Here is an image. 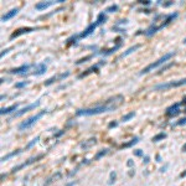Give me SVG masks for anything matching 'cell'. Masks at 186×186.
Wrapping results in <instances>:
<instances>
[{
	"label": "cell",
	"mask_w": 186,
	"mask_h": 186,
	"mask_svg": "<svg viewBox=\"0 0 186 186\" xmlns=\"http://www.w3.org/2000/svg\"><path fill=\"white\" fill-rule=\"evenodd\" d=\"M171 66H174V62H170V63H169V65H166V66H164V67L161 68V70H160V73H161V72H164V71H166V70H168V68H170Z\"/></svg>",
	"instance_id": "33"
},
{
	"label": "cell",
	"mask_w": 186,
	"mask_h": 186,
	"mask_svg": "<svg viewBox=\"0 0 186 186\" xmlns=\"http://www.w3.org/2000/svg\"><path fill=\"white\" fill-rule=\"evenodd\" d=\"M122 46V42H118L114 47H112V49H109V50H106V51H101V52H98V53H101V55H104V56H108V55H112L113 52H115L117 50L119 49V47Z\"/></svg>",
	"instance_id": "19"
},
{
	"label": "cell",
	"mask_w": 186,
	"mask_h": 186,
	"mask_svg": "<svg viewBox=\"0 0 186 186\" xmlns=\"http://www.w3.org/2000/svg\"><path fill=\"white\" fill-rule=\"evenodd\" d=\"M175 55V51H173V52H168V53H165L163 57H160L159 60H156L155 62H153V63H150L149 66H147L145 68H143V70L140 71V74H145V73H149L150 71H153L154 68H156V67H159L160 65H163V63H165L168 60H170L171 57H173Z\"/></svg>",
	"instance_id": "3"
},
{
	"label": "cell",
	"mask_w": 186,
	"mask_h": 186,
	"mask_svg": "<svg viewBox=\"0 0 186 186\" xmlns=\"http://www.w3.org/2000/svg\"><path fill=\"white\" fill-rule=\"evenodd\" d=\"M107 153H108V149H103L102 151H99V153H98L97 155H96V158H94V159L97 160V159H99L101 156H103V155H104V154H107Z\"/></svg>",
	"instance_id": "31"
},
{
	"label": "cell",
	"mask_w": 186,
	"mask_h": 186,
	"mask_svg": "<svg viewBox=\"0 0 186 186\" xmlns=\"http://www.w3.org/2000/svg\"><path fill=\"white\" fill-rule=\"evenodd\" d=\"M104 63H106V62H104V61H102V62H99V63H97V65H93L92 67L87 68V70H86L85 72H82L81 74H78V78L81 80V78H83V77H87L88 74H91V73H93V72H98L99 66H101V65H104Z\"/></svg>",
	"instance_id": "7"
},
{
	"label": "cell",
	"mask_w": 186,
	"mask_h": 186,
	"mask_svg": "<svg viewBox=\"0 0 186 186\" xmlns=\"http://www.w3.org/2000/svg\"><path fill=\"white\" fill-rule=\"evenodd\" d=\"M37 106H40V101H37V102H35V103H31V104H29V106H26V107L21 108L20 111H18V112L14 113V115H12V117H14V118H16V117H20V115H23V114L27 113L29 111H31V109L36 108Z\"/></svg>",
	"instance_id": "6"
},
{
	"label": "cell",
	"mask_w": 186,
	"mask_h": 186,
	"mask_svg": "<svg viewBox=\"0 0 186 186\" xmlns=\"http://www.w3.org/2000/svg\"><path fill=\"white\" fill-rule=\"evenodd\" d=\"M77 39H80V35H73L72 37H70L67 40V45H70V44H73V42H76V40Z\"/></svg>",
	"instance_id": "30"
},
{
	"label": "cell",
	"mask_w": 186,
	"mask_h": 186,
	"mask_svg": "<svg viewBox=\"0 0 186 186\" xmlns=\"http://www.w3.org/2000/svg\"><path fill=\"white\" fill-rule=\"evenodd\" d=\"M134 115H135V113H134V112H130V113H128V114H125V115H123L122 120H123V122H128V120L132 119Z\"/></svg>",
	"instance_id": "25"
},
{
	"label": "cell",
	"mask_w": 186,
	"mask_h": 186,
	"mask_svg": "<svg viewBox=\"0 0 186 186\" xmlns=\"http://www.w3.org/2000/svg\"><path fill=\"white\" fill-rule=\"evenodd\" d=\"M70 76V72H65V73H61V74H58V76H53V77H51V78H49L47 81H45V86H50V85H52L55 81H58V80H63V78H66V77H68Z\"/></svg>",
	"instance_id": "13"
},
{
	"label": "cell",
	"mask_w": 186,
	"mask_h": 186,
	"mask_svg": "<svg viewBox=\"0 0 186 186\" xmlns=\"http://www.w3.org/2000/svg\"><path fill=\"white\" fill-rule=\"evenodd\" d=\"M93 56H94V55H88V56H86L85 58H81V60H78L77 62H76V65H81V63H83V62H86V61H88V60H91Z\"/></svg>",
	"instance_id": "26"
},
{
	"label": "cell",
	"mask_w": 186,
	"mask_h": 186,
	"mask_svg": "<svg viewBox=\"0 0 186 186\" xmlns=\"http://www.w3.org/2000/svg\"><path fill=\"white\" fill-rule=\"evenodd\" d=\"M21 149H19V150H15V151H12V153H10V154H8V155H5V156H3L1 158V161H5V160H8V159H10L11 156H14V155H18V154H20L21 153Z\"/></svg>",
	"instance_id": "22"
},
{
	"label": "cell",
	"mask_w": 186,
	"mask_h": 186,
	"mask_svg": "<svg viewBox=\"0 0 186 186\" xmlns=\"http://www.w3.org/2000/svg\"><path fill=\"white\" fill-rule=\"evenodd\" d=\"M51 5H53V1H40L35 5V9L36 10H45Z\"/></svg>",
	"instance_id": "16"
},
{
	"label": "cell",
	"mask_w": 186,
	"mask_h": 186,
	"mask_svg": "<svg viewBox=\"0 0 186 186\" xmlns=\"http://www.w3.org/2000/svg\"><path fill=\"white\" fill-rule=\"evenodd\" d=\"M184 112H185V113H186V108H185V111H184Z\"/></svg>",
	"instance_id": "45"
},
{
	"label": "cell",
	"mask_w": 186,
	"mask_h": 186,
	"mask_svg": "<svg viewBox=\"0 0 186 186\" xmlns=\"http://www.w3.org/2000/svg\"><path fill=\"white\" fill-rule=\"evenodd\" d=\"M179 16V14L177 12H173V14H169V15H165V19H164V21H161L159 25H156V20L155 21L151 24L148 29L144 31V35H147V36H151V35H154V34L156 32V31H159V30H161V29H164L165 26H168L171 21H174V19H176Z\"/></svg>",
	"instance_id": "2"
},
{
	"label": "cell",
	"mask_w": 186,
	"mask_h": 186,
	"mask_svg": "<svg viewBox=\"0 0 186 186\" xmlns=\"http://www.w3.org/2000/svg\"><path fill=\"white\" fill-rule=\"evenodd\" d=\"M186 85V78H182V80H177V81H170V82H166V83H160L154 87L155 91L158 89H168V88H171V87H180V86H185Z\"/></svg>",
	"instance_id": "5"
},
{
	"label": "cell",
	"mask_w": 186,
	"mask_h": 186,
	"mask_svg": "<svg viewBox=\"0 0 186 186\" xmlns=\"http://www.w3.org/2000/svg\"><path fill=\"white\" fill-rule=\"evenodd\" d=\"M184 44H185V45H186V39H185V40H184Z\"/></svg>",
	"instance_id": "44"
},
{
	"label": "cell",
	"mask_w": 186,
	"mask_h": 186,
	"mask_svg": "<svg viewBox=\"0 0 186 186\" xmlns=\"http://www.w3.org/2000/svg\"><path fill=\"white\" fill-rule=\"evenodd\" d=\"M19 12V9L16 8V9H11L10 11H8V12H6V14H4V15L1 16V21H8V20H10L11 18H14V16H15L16 15V14Z\"/></svg>",
	"instance_id": "14"
},
{
	"label": "cell",
	"mask_w": 186,
	"mask_h": 186,
	"mask_svg": "<svg viewBox=\"0 0 186 186\" xmlns=\"http://www.w3.org/2000/svg\"><path fill=\"white\" fill-rule=\"evenodd\" d=\"M46 70H47V66L45 65V62H42V63H39L36 66V70H35V72H32V74L34 76H41L46 72Z\"/></svg>",
	"instance_id": "15"
},
{
	"label": "cell",
	"mask_w": 186,
	"mask_h": 186,
	"mask_svg": "<svg viewBox=\"0 0 186 186\" xmlns=\"http://www.w3.org/2000/svg\"><path fill=\"white\" fill-rule=\"evenodd\" d=\"M138 142H139V138H134V139H132L129 143H125V144H123V145L120 147V148H129V147H132V145H134V144H136Z\"/></svg>",
	"instance_id": "23"
},
{
	"label": "cell",
	"mask_w": 186,
	"mask_h": 186,
	"mask_svg": "<svg viewBox=\"0 0 186 186\" xmlns=\"http://www.w3.org/2000/svg\"><path fill=\"white\" fill-rule=\"evenodd\" d=\"M124 97L122 94L114 96V97L107 99L104 103H102L99 106H96L92 108H85V109H78L76 112V115H94V114H101V113H106V112H111L117 109L119 106L123 104Z\"/></svg>",
	"instance_id": "1"
},
{
	"label": "cell",
	"mask_w": 186,
	"mask_h": 186,
	"mask_svg": "<svg viewBox=\"0 0 186 186\" xmlns=\"http://www.w3.org/2000/svg\"><path fill=\"white\" fill-rule=\"evenodd\" d=\"M128 165H129V166H132V165H133V161H132V160H129V161H128Z\"/></svg>",
	"instance_id": "42"
},
{
	"label": "cell",
	"mask_w": 186,
	"mask_h": 186,
	"mask_svg": "<svg viewBox=\"0 0 186 186\" xmlns=\"http://www.w3.org/2000/svg\"><path fill=\"white\" fill-rule=\"evenodd\" d=\"M117 10H118V5L113 4V5L108 6V8L106 9V12H114V11H117Z\"/></svg>",
	"instance_id": "27"
},
{
	"label": "cell",
	"mask_w": 186,
	"mask_h": 186,
	"mask_svg": "<svg viewBox=\"0 0 186 186\" xmlns=\"http://www.w3.org/2000/svg\"><path fill=\"white\" fill-rule=\"evenodd\" d=\"M106 21H107V15L104 12H99L98 16H97V20H96V23H97L98 25H102V24H104Z\"/></svg>",
	"instance_id": "20"
},
{
	"label": "cell",
	"mask_w": 186,
	"mask_h": 186,
	"mask_svg": "<svg viewBox=\"0 0 186 186\" xmlns=\"http://www.w3.org/2000/svg\"><path fill=\"white\" fill-rule=\"evenodd\" d=\"M184 176H186V171H184V173L180 174V177H184Z\"/></svg>",
	"instance_id": "41"
},
{
	"label": "cell",
	"mask_w": 186,
	"mask_h": 186,
	"mask_svg": "<svg viewBox=\"0 0 186 186\" xmlns=\"http://www.w3.org/2000/svg\"><path fill=\"white\" fill-rule=\"evenodd\" d=\"M39 139H40V136H36L35 139H32V140H31V142H30V143H29V144H27V145H26V148H25V149H29V148H31L32 145H35V144H36V143L39 142Z\"/></svg>",
	"instance_id": "28"
},
{
	"label": "cell",
	"mask_w": 186,
	"mask_h": 186,
	"mask_svg": "<svg viewBox=\"0 0 186 186\" xmlns=\"http://www.w3.org/2000/svg\"><path fill=\"white\" fill-rule=\"evenodd\" d=\"M46 113H47V111H41V112L36 113L35 115H32V117H30V118H27L26 120H24V122H21V123L19 124V129H20V130L29 129L30 127H32L34 124H35V123H36L42 115H45Z\"/></svg>",
	"instance_id": "4"
},
{
	"label": "cell",
	"mask_w": 186,
	"mask_h": 186,
	"mask_svg": "<svg viewBox=\"0 0 186 186\" xmlns=\"http://www.w3.org/2000/svg\"><path fill=\"white\" fill-rule=\"evenodd\" d=\"M142 154H143V153H142V150H136V151H135V155H136V156H140Z\"/></svg>",
	"instance_id": "39"
},
{
	"label": "cell",
	"mask_w": 186,
	"mask_h": 186,
	"mask_svg": "<svg viewBox=\"0 0 186 186\" xmlns=\"http://www.w3.org/2000/svg\"><path fill=\"white\" fill-rule=\"evenodd\" d=\"M186 124V117L185 118H182V119H180V120H177L176 122V125H185Z\"/></svg>",
	"instance_id": "34"
},
{
	"label": "cell",
	"mask_w": 186,
	"mask_h": 186,
	"mask_svg": "<svg viewBox=\"0 0 186 186\" xmlns=\"http://www.w3.org/2000/svg\"><path fill=\"white\" fill-rule=\"evenodd\" d=\"M140 47V44H136V45H134V46H132V47H129V49L125 51V52H123L122 55H120V57L119 58H123V57H127L128 55H130V53H133L134 51H136Z\"/></svg>",
	"instance_id": "18"
},
{
	"label": "cell",
	"mask_w": 186,
	"mask_h": 186,
	"mask_svg": "<svg viewBox=\"0 0 186 186\" xmlns=\"http://www.w3.org/2000/svg\"><path fill=\"white\" fill-rule=\"evenodd\" d=\"M27 85H29V81H23V82H19V83H15V88H23Z\"/></svg>",
	"instance_id": "29"
},
{
	"label": "cell",
	"mask_w": 186,
	"mask_h": 186,
	"mask_svg": "<svg viewBox=\"0 0 186 186\" xmlns=\"http://www.w3.org/2000/svg\"><path fill=\"white\" fill-rule=\"evenodd\" d=\"M97 26H98V24L96 23V21L92 23V24H89L87 29H85L83 32H81V34H80V39H85V37H87V36H89V35H91V34L96 30V27H97Z\"/></svg>",
	"instance_id": "10"
},
{
	"label": "cell",
	"mask_w": 186,
	"mask_h": 186,
	"mask_svg": "<svg viewBox=\"0 0 186 186\" xmlns=\"http://www.w3.org/2000/svg\"><path fill=\"white\" fill-rule=\"evenodd\" d=\"M182 151H186V144H184V147H182Z\"/></svg>",
	"instance_id": "43"
},
{
	"label": "cell",
	"mask_w": 186,
	"mask_h": 186,
	"mask_svg": "<svg viewBox=\"0 0 186 186\" xmlns=\"http://www.w3.org/2000/svg\"><path fill=\"white\" fill-rule=\"evenodd\" d=\"M166 138V134L165 133H159V134H156L155 136H153V142H160L163 139H165Z\"/></svg>",
	"instance_id": "24"
},
{
	"label": "cell",
	"mask_w": 186,
	"mask_h": 186,
	"mask_svg": "<svg viewBox=\"0 0 186 186\" xmlns=\"http://www.w3.org/2000/svg\"><path fill=\"white\" fill-rule=\"evenodd\" d=\"M139 11H140V12H147V14H150V10H149V9H140Z\"/></svg>",
	"instance_id": "38"
},
{
	"label": "cell",
	"mask_w": 186,
	"mask_h": 186,
	"mask_svg": "<svg viewBox=\"0 0 186 186\" xmlns=\"http://www.w3.org/2000/svg\"><path fill=\"white\" fill-rule=\"evenodd\" d=\"M11 50V47H9V49H5V50H3L1 51V53H0V57H4L6 53H9V51Z\"/></svg>",
	"instance_id": "35"
},
{
	"label": "cell",
	"mask_w": 186,
	"mask_h": 186,
	"mask_svg": "<svg viewBox=\"0 0 186 186\" xmlns=\"http://www.w3.org/2000/svg\"><path fill=\"white\" fill-rule=\"evenodd\" d=\"M117 125H118V122H111V123L108 124V128L109 129H111V128H115Z\"/></svg>",
	"instance_id": "36"
},
{
	"label": "cell",
	"mask_w": 186,
	"mask_h": 186,
	"mask_svg": "<svg viewBox=\"0 0 186 186\" xmlns=\"http://www.w3.org/2000/svg\"><path fill=\"white\" fill-rule=\"evenodd\" d=\"M36 29H34V27H21V29H19L16 31H14L11 35H10V40H14V39H16L19 36H21L24 35V34H29V32H32V31H35Z\"/></svg>",
	"instance_id": "8"
},
{
	"label": "cell",
	"mask_w": 186,
	"mask_h": 186,
	"mask_svg": "<svg viewBox=\"0 0 186 186\" xmlns=\"http://www.w3.org/2000/svg\"><path fill=\"white\" fill-rule=\"evenodd\" d=\"M96 143H97V139H96V138H91V139H88V142L82 143L81 147H82V148H88V147L93 145V144H96Z\"/></svg>",
	"instance_id": "21"
},
{
	"label": "cell",
	"mask_w": 186,
	"mask_h": 186,
	"mask_svg": "<svg viewBox=\"0 0 186 186\" xmlns=\"http://www.w3.org/2000/svg\"><path fill=\"white\" fill-rule=\"evenodd\" d=\"M42 158V155H37V156H34V158H30L29 160H27L26 163H23L21 165H19V166H16V168H14L12 169V173H16V171H19L20 169H23V168H25V166H27V165H30V164H32V163H35V161H37L39 159H41Z\"/></svg>",
	"instance_id": "11"
},
{
	"label": "cell",
	"mask_w": 186,
	"mask_h": 186,
	"mask_svg": "<svg viewBox=\"0 0 186 186\" xmlns=\"http://www.w3.org/2000/svg\"><path fill=\"white\" fill-rule=\"evenodd\" d=\"M30 67H31V65L26 63V65H23V66H20L18 68H12V70H10L9 72L12 73V74H25L27 71H29Z\"/></svg>",
	"instance_id": "12"
},
{
	"label": "cell",
	"mask_w": 186,
	"mask_h": 186,
	"mask_svg": "<svg viewBox=\"0 0 186 186\" xmlns=\"http://www.w3.org/2000/svg\"><path fill=\"white\" fill-rule=\"evenodd\" d=\"M181 106V103L180 102H177V103H175V104H173V106H170L168 109H166V115L168 117H175V115H177L179 113H180V109H179V107Z\"/></svg>",
	"instance_id": "9"
},
{
	"label": "cell",
	"mask_w": 186,
	"mask_h": 186,
	"mask_svg": "<svg viewBox=\"0 0 186 186\" xmlns=\"http://www.w3.org/2000/svg\"><path fill=\"white\" fill-rule=\"evenodd\" d=\"M18 107H19V104H18V103H15V104H12V106H10V107L1 108V109H0V114H1V115H4V114H9V113H11L12 111H16Z\"/></svg>",
	"instance_id": "17"
},
{
	"label": "cell",
	"mask_w": 186,
	"mask_h": 186,
	"mask_svg": "<svg viewBox=\"0 0 186 186\" xmlns=\"http://www.w3.org/2000/svg\"><path fill=\"white\" fill-rule=\"evenodd\" d=\"M115 173H114V171H112V173H111V177H109V181H108V184L109 185H112L114 181H115Z\"/></svg>",
	"instance_id": "32"
},
{
	"label": "cell",
	"mask_w": 186,
	"mask_h": 186,
	"mask_svg": "<svg viewBox=\"0 0 186 186\" xmlns=\"http://www.w3.org/2000/svg\"><path fill=\"white\" fill-rule=\"evenodd\" d=\"M139 4H142V5H150V0H142V1H139Z\"/></svg>",
	"instance_id": "37"
},
{
	"label": "cell",
	"mask_w": 186,
	"mask_h": 186,
	"mask_svg": "<svg viewBox=\"0 0 186 186\" xmlns=\"http://www.w3.org/2000/svg\"><path fill=\"white\" fill-rule=\"evenodd\" d=\"M149 163V156H145L144 158V164H148Z\"/></svg>",
	"instance_id": "40"
}]
</instances>
